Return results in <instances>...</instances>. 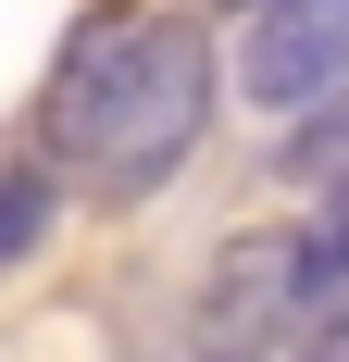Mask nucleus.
<instances>
[{
  "label": "nucleus",
  "instance_id": "nucleus-1",
  "mask_svg": "<svg viewBox=\"0 0 349 362\" xmlns=\"http://www.w3.org/2000/svg\"><path fill=\"white\" fill-rule=\"evenodd\" d=\"M212 125V37L150 13V0H100L75 13L63 63L37 88V163L75 175V200L100 213H138L150 187L200 150Z\"/></svg>",
  "mask_w": 349,
  "mask_h": 362
},
{
  "label": "nucleus",
  "instance_id": "nucleus-2",
  "mask_svg": "<svg viewBox=\"0 0 349 362\" xmlns=\"http://www.w3.org/2000/svg\"><path fill=\"white\" fill-rule=\"evenodd\" d=\"M312 325V275H300V238L287 225H249L225 238L187 300V362H275L287 337Z\"/></svg>",
  "mask_w": 349,
  "mask_h": 362
},
{
  "label": "nucleus",
  "instance_id": "nucleus-3",
  "mask_svg": "<svg viewBox=\"0 0 349 362\" xmlns=\"http://www.w3.org/2000/svg\"><path fill=\"white\" fill-rule=\"evenodd\" d=\"M349 88V0H249L237 25V100L249 112H312Z\"/></svg>",
  "mask_w": 349,
  "mask_h": 362
},
{
  "label": "nucleus",
  "instance_id": "nucleus-4",
  "mask_svg": "<svg viewBox=\"0 0 349 362\" xmlns=\"http://www.w3.org/2000/svg\"><path fill=\"white\" fill-rule=\"evenodd\" d=\"M50 213H63V175H50V163H13V175H0V275L50 238Z\"/></svg>",
  "mask_w": 349,
  "mask_h": 362
},
{
  "label": "nucleus",
  "instance_id": "nucleus-5",
  "mask_svg": "<svg viewBox=\"0 0 349 362\" xmlns=\"http://www.w3.org/2000/svg\"><path fill=\"white\" fill-rule=\"evenodd\" d=\"M300 275H312V313L349 300V187H324V225H300Z\"/></svg>",
  "mask_w": 349,
  "mask_h": 362
},
{
  "label": "nucleus",
  "instance_id": "nucleus-6",
  "mask_svg": "<svg viewBox=\"0 0 349 362\" xmlns=\"http://www.w3.org/2000/svg\"><path fill=\"white\" fill-rule=\"evenodd\" d=\"M275 163H287V175H312V187H349V88H337V100H324L312 125L275 150Z\"/></svg>",
  "mask_w": 349,
  "mask_h": 362
},
{
  "label": "nucleus",
  "instance_id": "nucleus-7",
  "mask_svg": "<svg viewBox=\"0 0 349 362\" xmlns=\"http://www.w3.org/2000/svg\"><path fill=\"white\" fill-rule=\"evenodd\" d=\"M300 362H349V300H337V313H312V325H300Z\"/></svg>",
  "mask_w": 349,
  "mask_h": 362
},
{
  "label": "nucleus",
  "instance_id": "nucleus-8",
  "mask_svg": "<svg viewBox=\"0 0 349 362\" xmlns=\"http://www.w3.org/2000/svg\"><path fill=\"white\" fill-rule=\"evenodd\" d=\"M225 13H249V0H225Z\"/></svg>",
  "mask_w": 349,
  "mask_h": 362
}]
</instances>
